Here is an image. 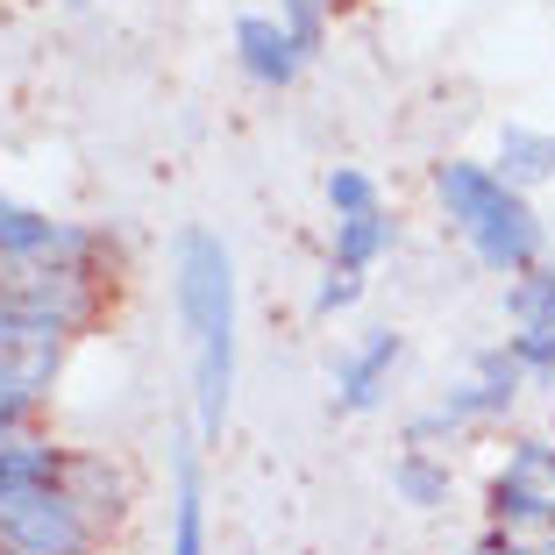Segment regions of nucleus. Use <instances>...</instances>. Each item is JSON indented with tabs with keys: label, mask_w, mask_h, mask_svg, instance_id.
Wrapping results in <instances>:
<instances>
[{
	"label": "nucleus",
	"mask_w": 555,
	"mask_h": 555,
	"mask_svg": "<svg viewBox=\"0 0 555 555\" xmlns=\"http://www.w3.org/2000/svg\"><path fill=\"white\" fill-rule=\"evenodd\" d=\"M541 555H555V534H548V541H541Z\"/></svg>",
	"instance_id": "20"
},
{
	"label": "nucleus",
	"mask_w": 555,
	"mask_h": 555,
	"mask_svg": "<svg viewBox=\"0 0 555 555\" xmlns=\"http://www.w3.org/2000/svg\"><path fill=\"white\" fill-rule=\"evenodd\" d=\"M399 357H406V343H399L392 327H371L349 357H335V406L343 413H371L377 399H385V385H392Z\"/></svg>",
	"instance_id": "7"
},
{
	"label": "nucleus",
	"mask_w": 555,
	"mask_h": 555,
	"mask_svg": "<svg viewBox=\"0 0 555 555\" xmlns=\"http://www.w3.org/2000/svg\"><path fill=\"white\" fill-rule=\"evenodd\" d=\"M0 299L29 321V335H86L107 313V271H100V235L65 257L36 263H0Z\"/></svg>",
	"instance_id": "3"
},
{
	"label": "nucleus",
	"mask_w": 555,
	"mask_h": 555,
	"mask_svg": "<svg viewBox=\"0 0 555 555\" xmlns=\"http://www.w3.org/2000/svg\"><path fill=\"white\" fill-rule=\"evenodd\" d=\"M100 520L65 485H0V555H93Z\"/></svg>",
	"instance_id": "4"
},
{
	"label": "nucleus",
	"mask_w": 555,
	"mask_h": 555,
	"mask_svg": "<svg viewBox=\"0 0 555 555\" xmlns=\"http://www.w3.org/2000/svg\"><path fill=\"white\" fill-rule=\"evenodd\" d=\"M435 199H441V214L463 229V243L477 249L485 271L520 278V271H534V263H541V243H548V235H541L527 193H513L491 164H470V157L435 164Z\"/></svg>",
	"instance_id": "2"
},
{
	"label": "nucleus",
	"mask_w": 555,
	"mask_h": 555,
	"mask_svg": "<svg viewBox=\"0 0 555 555\" xmlns=\"http://www.w3.org/2000/svg\"><path fill=\"white\" fill-rule=\"evenodd\" d=\"M22 343H29V321H22V313L0 299V357H8V349H22Z\"/></svg>",
	"instance_id": "19"
},
{
	"label": "nucleus",
	"mask_w": 555,
	"mask_h": 555,
	"mask_svg": "<svg viewBox=\"0 0 555 555\" xmlns=\"http://www.w3.org/2000/svg\"><path fill=\"white\" fill-rule=\"evenodd\" d=\"M57 485H65L72 499H79V506L93 513V520L121 513V499H129V485H121V477L107 470L100 456H86V449H65V477H57Z\"/></svg>",
	"instance_id": "11"
},
{
	"label": "nucleus",
	"mask_w": 555,
	"mask_h": 555,
	"mask_svg": "<svg viewBox=\"0 0 555 555\" xmlns=\"http://www.w3.org/2000/svg\"><path fill=\"white\" fill-rule=\"evenodd\" d=\"M321 193H327V207H335V221H349V214H377V179L357 171V164H335Z\"/></svg>",
	"instance_id": "16"
},
{
	"label": "nucleus",
	"mask_w": 555,
	"mask_h": 555,
	"mask_svg": "<svg viewBox=\"0 0 555 555\" xmlns=\"http://www.w3.org/2000/svg\"><path fill=\"white\" fill-rule=\"evenodd\" d=\"M392 491L406 499V506L435 513V506H449V470H441L427 449H406V456L392 463Z\"/></svg>",
	"instance_id": "15"
},
{
	"label": "nucleus",
	"mask_w": 555,
	"mask_h": 555,
	"mask_svg": "<svg viewBox=\"0 0 555 555\" xmlns=\"http://www.w3.org/2000/svg\"><path fill=\"white\" fill-rule=\"evenodd\" d=\"M65 449L43 435H0V485H57Z\"/></svg>",
	"instance_id": "12"
},
{
	"label": "nucleus",
	"mask_w": 555,
	"mask_h": 555,
	"mask_svg": "<svg viewBox=\"0 0 555 555\" xmlns=\"http://www.w3.org/2000/svg\"><path fill=\"white\" fill-rule=\"evenodd\" d=\"M499 179L513 185V193H527V185H541V179H555V135H541V129H499V164H491Z\"/></svg>",
	"instance_id": "10"
},
{
	"label": "nucleus",
	"mask_w": 555,
	"mask_h": 555,
	"mask_svg": "<svg viewBox=\"0 0 555 555\" xmlns=\"http://www.w3.org/2000/svg\"><path fill=\"white\" fill-rule=\"evenodd\" d=\"M491 527H555V441H513L485 491Z\"/></svg>",
	"instance_id": "5"
},
{
	"label": "nucleus",
	"mask_w": 555,
	"mask_h": 555,
	"mask_svg": "<svg viewBox=\"0 0 555 555\" xmlns=\"http://www.w3.org/2000/svg\"><path fill=\"white\" fill-rule=\"evenodd\" d=\"M392 221H385V207L377 214H349V221H335V263L343 271H371L385 249H392Z\"/></svg>",
	"instance_id": "14"
},
{
	"label": "nucleus",
	"mask_w": 555,
	"mask_h": 555,
	"mask_svg": "<svg viewBox=\"0 0 555 555\" xmlns=\"http://www.w3.org/2000/svg\"><path fill=\"white\" fill-rule=\"evenodd\" d=\"M171 271H179V321H185V343H193L199 435H221L229 392H235V257L214 229H185Z\"/></svg>",
	"instance_id": "1"
},
{
	"label": "nucleus",
	"mask_w": 555,
	"mask_h": 555,
	"mask_svg": "<svg viewBox=\"0 0 555 555\" xmlns=\"http://www.w3.org/2000/svg\"><path fill=\"white\" fill-rule=\"evenodd\" d=\"M0 214H8V199H0Z\"/></svg>",
	"instance_id": "22"
},
{
	"label": "nucleus",
	"mask_w": 555,
	"mask_h": 555,
	"mask_svg": "<svg viewBox=\"0 0 555 555\" xmlns=\"http://www.w3.org/2000/svg\"><path fill=\"white\" fill-rule=\"evenodd\" d=\"M321 15H327V0H278V22H285V29H293V43L307 50H321Z\"/></svg>",
	"instance_id": "17"
},
{
	"label": "nucleus",
	"mask_w": 555,
	"mask_h": 555,
	"mask_svg": "<svg viewBox=\"0 0 555 555\" xmlns=\"http://www.w3.org/2000/svg\"><path fill=\"white\" fill-rule=\"evenodd\" d=\"M171 555H207V499H199L193 449L179 456V499H171Z\"/></svg>",
	"instance_id": "13"
},
{
	"label": "nucleus",
	"mask_w": 555,
	"mask_h": 555,
	"mask_svg": "<svg viewBox=\"0 0 555 555\" xmlns=\"http://www.w3.org/2000/svg\"><path fill=\"white\" fill-rule=\"evenodd\" d=\"M93 243L86 229L72 221H50V214H29V207H8L0 214V263H36V257H65V249Z\"/></svg>",
	"instance_id": "9"
},
{
	"label": "nucleus",
	"mask_w": 555,
	"mask_h": 555,
	"mask_svg": "<svg viewBox=\"0 0 555 555\" xmlns=\"http://www.w3.org/2000/svg\"><path fill=\"white\" fill-rule=\"evenodd\" d=\"M235 57H243V72L257 86H293L299 65H307V50L293 43V29L278 15H243L235 22Z\"/></svg>",
	"instance_id": "8"
},
{
	"label": "nucleus",
	"mask_w": 555,
	"mask_h": 555,
	"mask_svg": "<svg viewBox=\"0 0 555 555\" xmlns=\"http://www.w3.org/2000/svg\"><path fill=\"white\" fill-rule=\"evenodd\" d=\"M506 313H513V335L506 349L527 363V371H555V271H520V285L506 293Z\"/></svg>",
	"instance_id": "6"
},
{
	"label": "nucleus",
	"mask_w": 555,
	"mask_h": 555,
	"mask_svg": "<svg viewBox=\"0 0 555 555\" xmlns=\"http://www.w3.org/2000/svg\"><path fill=\"white\" fill-rule=\"evenodd\" d=\"M363 299V271H343V263H335V271L321 278V293H313V313H349Z\"/></svg>",
	"instance_id": "18"
},
{
	"label": "nucleus",
	"mask_w": 555,
	"mask_h": 555,
	"mask_svg": "<svg viewBox=\"0 0 555 555\" xmlns=\"http://www.w3.org/2000/svg\"><path fill=\"white\" fill-rule=\"evenodd\" d=\"M477 555H491V541H485V548H477Z\"/></svg>",
	"instance_id": "21"
}]
</instances>
